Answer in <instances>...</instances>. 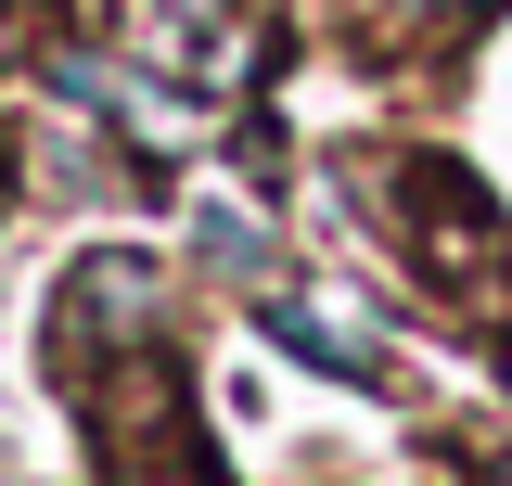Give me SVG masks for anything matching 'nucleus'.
<instances>
[{
    "instance_id": "obj_1",
    "label": "nucleus",
    "mask_w": 512,
    "mask_h": 486,
    "mask_svg": "<svg viewBox=\"0 0 512 486\" xmlns=\"http://www.w3.org/2000/svg\"><path fill=\"white\" fill-rule=\"evenodd\" d=\"M269 333H282V346H295L308 371H372L359 320H333V307H295V295H269Z\"/></svg>"
},
{
    "instance_id": "obj_4",
    "label": "nucleus",
    "mask_w": 512,
    "mask_h": 486,
    "mask_svg": "<svg viewBox=\"0 0 512 486\" xmlns=\"http://www.w3.org/2000/svg\"><path fill=\"white\" fill-rule=\"evenodd\" d=\"M410 13H474V0H410Z\"/></svg>"
},
{
    "instance_id": "obj_2",
    "label": "nucleus",
    "mask_w": 512,
    "mask_h": 486,
    "mask_svg": "<svg viewBox=\"0 0 512 486\" xmlns=\"http://www.w3.org/2000/svg\"><path fill=\"white\" fill-rule=\"evenodd\" d=\"M205 243H218L231 269H256V256H269V231H256V218H231V205H205Z\"/></svg>"
},
{
    "instance_id": "obj_3",
    "label": "nucleus",
    "mask_w": 512,
    "mask_h": 486,
    "mask_svg": "<svg viewBox=\"0 0 512 486\" xmlns=\"http://www.w3.org/2000/svg\"><path fill=\"white\" fill-rule=\"evenodd\" d=\"M180 13H192V26H218V13H231V0H180Z\"/></svg>"
}]
</instances>
